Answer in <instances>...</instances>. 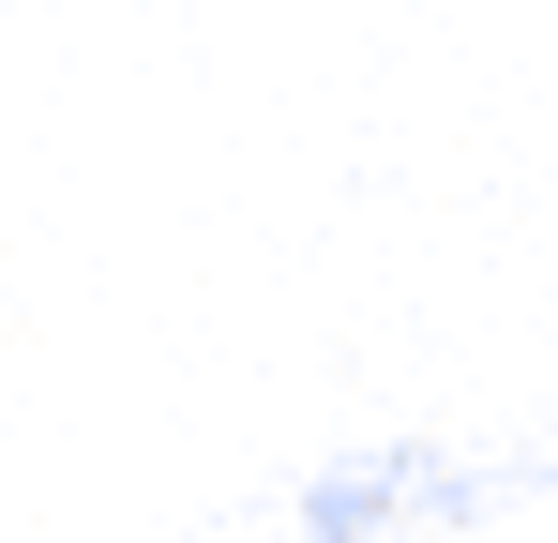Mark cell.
Here are the masks:
<instances>
[{"instance_id": "obj_1", "label": "cell", "mask_w": 558, "mask_h": 543, "mask_svg": "<svg viewBox=\"0 0 558 543\" xmlns=\"http://www.w3.org/2000/svg\"><path fill=\"white\" fill-rule=\"evenodd\" d=\"M513 498H558V423H529V438H363V452H317L272 498L257 543H423V529H483Z\"/></svg>"}]
</instances>
